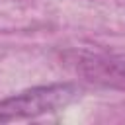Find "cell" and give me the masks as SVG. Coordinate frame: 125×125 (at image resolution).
<instances>
[{"label":"cell","mask_w":125,"mask_h":125,"mask_svg":"<svg viewBox=\"0 0 125 125\" xmlns=\"http://www.w3.org/2000/svg\"><path fill=\"white\" fill-rule=\"evenodd\" d=\"M80 92V86L74 82H57L23 90L0 100V123L35 119L45 113H55L70 105Z\"/></svg>","instance_id":"6da1fadb"},{"label":"cell","mask_w":125,"mask_h":125,"mask_svg":"<svg viewBox=\"0 0 125 125\" xmlns=\"http://www.w3.org/2000/svg\"><path fill=\"white\" fill-rule=\"evenodd\" d=\"M74 70L88 82L125 90V55L123 53H105V51H76L70 59Z\"/></svg>","instance_id":"7a4b0ae2"}]
</instances>
